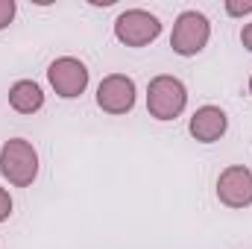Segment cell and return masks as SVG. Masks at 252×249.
I'll return each mask as SVG.
<instances>
[{
    "label": "cell",
    "instance_id": "8fae6325",
    "mask_svg": "<svg viewBox=\"0 0 252 249\" xmlns=\"http://www.w3.org/2000/svg\"><path fill=\"white\" fill-rule=\"evenodd\" d=\"M9 214H12V196L6 187H0V223L9 220Z\"/></svg>",
    "mask_w": 252,
    "mask_h": 249
},
{
    "label": "cell",
    "instance_id": "5b68a950",
    "mask_svg": "<svg viewBox=\"0 0 252 249\" xmlns=\"http://www.w3.org/2000/svg\"><path fill=\"white\" fill-rule=\"evenodd\" d=\"M47 79H50V85H53V91L59 97L73 100V97H79L88 88V67L79 59H73V56H62V59L50 62Z\"/></svg>",
    "mask_w": 252,
    "mask_h": 249
},
{
    "label": "cell",
    "instance_id": "8992f818",
    "mask_svg": "<svg viewBox=\"0 0 252 249\" xmlns=\"http://www.w3.org/2000/svg\"><path fill=\"white\" fill-rule=\"evenodd\" d=\"M97 106L106 115H126L135 106V82L126 73H109L97 85Z\"/></svg>",
    "mask_w": 252,
    "mask_h": 249
},
{
    "label": "cell",
    "instance_id": "5bb4252c",
    "mask_svg": "<svg viewBox=\"0 0 252 249\" xmlns=\"http://www.w3.org/2000/svg\"><path fill=\"white\" fill-rule=\"evenodd\" d=\"M250 94H252V76H250Z\"/></svg>",
    "mask_w": 252,
    "mask_h": 249
},
{
    "label": "cell",
    "instance_id": "277c9868",
    "mask_svg": "<svg viewBox=\"0 0 252 249\" xmlns=\"http://www.w3.org/2000/svg\"><path fill=\"white\" fill-rule=\"evenodd\" d=\"M115 35L126 47H147L161 35V21L147 9H126L115 21Z\"/></svg>",
    "mask_w": 252,
    "mask_h": 249
},
{
    "label": "cell",
    "instance_id": "7a4b0ae2",
    "mask_svg": "<svg viewBox=\"0 0 252 249\" xmlns=\"http://www.w3.org/2000/svg\"><path fill=\"white\" fill-rule=\"evenodd\" d=\"M188 106V91L176 76H156L147 85V112L156 121H176Z\"/></svg>",
    "mask_w": 252,
    "mask_h": 249
},
{
    "label": "cell",
    "instance_id": "9c48e42d",
    "mask_svg": "<svg viewBox=\"0 0 252 249\" xmlns=\"http://www.w3.org/2000/svg\"><path fill=\"white\" fill-rule=\"evenodd\" d=\"M9 106L18 112V115H35L41 106H44V91L38 82L32 79H18L12 88H9Z\"/></svg>",
    "mask_w": 252,
    "mask_h": 249
},
{
    "label": "cell",
    "instance_id": "52a82bcc",
    "mask_svg": "<svg viewBox=\"0 0 252 249\" xmlns=\"http://www.w3.org/2000/svg\"><path fill=\"white\" fill-rule=\"evenodd\" d=\"M217 199L229 208L252 205V170L244 164H232L217 176Z\"/></svg>",
    "mask_w": 252,
    "mask_h": 249
},
{
    "label": "cell",
    "instance_id": "7c38bea8",
    "mask_svg": "<svg viewBox=\"0 0 252 249\" xmlns=\"http://www.w3.org/2000/svg\"><path fill=\"white\" fill-rule=\"evenodd\" d=\"M226 12L235 15V18H241V15H252V3H244V6H241V3H232V0H229V3H226Z\"/></svg>",
    "mask_w": 252,
    "mask_h": 249
},
{
    "label": "cell",
    "instance_id": "4fadbf2b",
    "mask_svg": "<svg viewBox=\"0 0 252 249\" xmlns=\"http://www.w3.org/2000/svg\"><path fill=\"white\" fill-rule=\"evenodd\" d=\"M241 41H244V47L252 53V24H247V27L241 30Z\"/></svg>",
    "mask_w": 252,
    "mask_h": 249
},
{
    "label": "cell",
    "instance_id": "3957f363",
    "mask_svg": "<svg viewBox=\"0 0 252 249\" xmlns=\"http://www.w3.org/2000/svg\"><path fill=\"white\" fill-rule=\"evenodd\" d=\"M208 38H211V24H208V18H205L202 12H196V9H188V12H182V15L176 18V24H173L170 47H173V53H179V56H196V53H202V47L208 44Z\"/></svg>",
    "mask_w": 252,
    "mask_h": 249
},
{
    "label": "cell",
    "instance_id": "6da1fadb",
    "mask_svg": "<svg viewBox=\"0 0 252 249\" xmlns=\"http://www.w3.org/2000/svg\"><path fill=\"white\" fill-rule=\"evenodd\" d=\"M0 173L15 187H30L38 176V153L27 138H9L0 147Z\"/></svg>",
    "mask_w": 252,
    "mask_h": 249
},
{
    "label": "cell",
    "instance_id": "30bf717a",
    "mask_svg": "<svg viewBox=\"0 0 252 249\" xmlns=\"http://www.w3.org/2000/svg\"><path fill=\"white\" fill-rule=\"evenodd\" d=\"M15 12H18V6H15V0H0V30H6V27L12 24V18H15Z\"/></svg>",
    "mask_w": 252,
    "mask_h": 249
},
{
    "label": "cell",
    "instance_id": "ba28073f",
    "mask_svg": "<svg viewBox=\"0 0 252 249\" xmlns=\"http://www.w3.org/2000/svg\"><path fill=\"white\" fill-rule=\"evenodd\" d=\"M226 129H229V118H226V112L220 106H199L188 124V132L202 144L220 141L226 135Z\"/></svg>",
    "mask_w": 252,
    "mask_h": 249
}]
</instances>
